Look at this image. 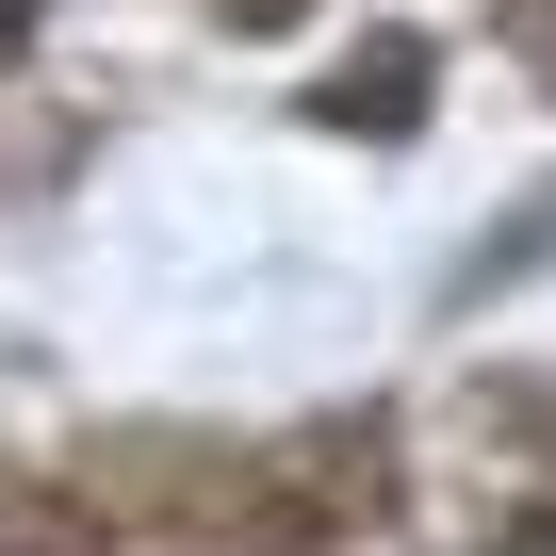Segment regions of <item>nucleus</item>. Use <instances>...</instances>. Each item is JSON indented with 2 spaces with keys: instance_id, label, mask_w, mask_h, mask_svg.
<instances>
[{
  "instance_id": "1",
  "label": "nucleus",
  "mask_w": 556,
  "mask_h": 556,
  "mask_svg": "<svg viewBox=\"0 0 556 556\" xmlns=\"http://www.w3.org/2000/svg\"><path fill=\"white\" fill-rule=\"evenodd\" d=\"M312 115H328V131H377V148H393V131L426 115V34H377V50H344Z\"/></svg>"
},
{
  "instance_id": "2",
  "label": "nucleus",
  "mask_w": 556,
  "mask_h": 556,
  "mask_svg": "<svg viewBox=\"0 0 556 556\" xmlns=\"http://www.w3.org/2000/svg\"><path fill=\"white\" fill-rule=\"evenodd\" d=\"M278 17H295V0H229V34H278Z\"/></svg>"
},
{
  "instance_id": "3",
  "label": "nucleus",
  "mask_w": 556,
  "mask_h": 556,
  "mask_svg": "<svg viewBox=\"0 0 556 556\" xmlns=\"http://www.w3.org/2000/svg\"><path fill=\"white\" fill-rule=\"evenodd\" d=\"M0 556H66V540H50V523H0Z\"/></svg>"
},
{
  "instance_id": "4",
  "label": "nucleus",
  "mask_w": 556,
  "mask_h": 556,
  "mask_svg": "<svg viewBox=\"0 0 556 556\" xmlns=\"http://www.w3.org/2000/svg\"><path fill=\"white\" fill-rule=\"evenodd\" d=\"M17 34H34V0H0V50H17Z\"/></svg>"
}]
</instances>
